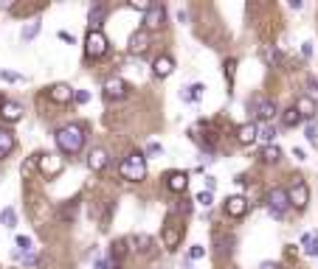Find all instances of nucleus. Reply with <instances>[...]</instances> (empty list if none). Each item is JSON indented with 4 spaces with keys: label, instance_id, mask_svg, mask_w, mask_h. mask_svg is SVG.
I'll return each mask as SVG.
<instances>
[{
    "label": "nucleus",
    "instance_id": "obj_1",
    "mask_svg": "<svg viewBox=\"0 0 318 269\" xmlns=\"http://www.w3.org/2000/svg\"><path fill=\"white\" fill-rule=\"evenodd\" d=\"M54 143H56V149H59L65 157H76L82 149H85V129H82L79 124L59 126L56 135H54Z\"/></svg>",
    "mask_w": 318,
    "mask_h": 269
},
{
    "label": "nucleus",
    "instance_id": "obj_2",
    "mask_svg": "<svg viewBox=\"0 0 318 269\" xmlns=\"http://www.w3.org/2000/svg\"><path fill=\"white\" fill-rule=\"evenodd\" d=\"M118 174H121V179H127V182H141V179L147 177V155L130 151L121 160V166H118Z\"/></svg>",
    "mask_w": 318,
    "mask_h": 269
},
{
    "label": "nucleus",
    "instance_id": "obj_3",
    "mask_svg": "<svg viewBox=\"0 0 318 269\" xmlns=\"http://www.w3.org/2000/svg\"><path fill=\"white\" fill-rule=\"evenodd\" d=\"M85 54H87V59H102V56L107 54V36L102 34V28H99V31H87Z\"/></svg>",
    "mask_w": 318,
    "mask_h": 269
},
{
    "label": "nucleus",
    "instance_id": "obj_4",
    "mask_svg": "<svg viewBox=\"0 0 318 269\" xmlns=\"http://www.w3.org/2000/svg\"><path fill=\"white\" fill-rule=\"evenodd\" d=\"M251 112L257 115L262 124H270V121L276 118V112H279V109H276V101H273V98L253 96V98H251Z\"/></svg>",
    "mask_w": 318,
    "mask_h": 269
},
{
    "label": "nucleus",
    "instance_id": "obj_5",
    "mask_svg": "<svg viewBox=\"0 0 318 269\" xmlns=\"http://www.w3.org/2000/svg\"><path fill=\"white\" fill-rule=\"evenodd\" d=\"M288 208H290L288 191H284V188H273V191L268 194V210H270V216H273V219H284Z\"/></svg>",
    "mask_w": 318,
    "mask_h": 269
},
{
    "label": "nucleus",
    "instance_id": "obj_6",
    "mask_svg": "<svg viewBox=\"0 0 318 269\" xmlns=\"http://www.w3.org/2000/svg\"><path fill=\"white\" fill-rule=\"evenodd\" d=\"M127 93H130V87H127L124 79L110 76L104 82V98H107V101H121V98H127Z\"/></svg>",
    "mask_w": 318,
    "mask_h": 269
},
{
    "label": "nucleus",
    "instance_id": "obj_7",
    "mask_svg": "<svg viewBox=\"0 0 318 269\" xmlns=\"http://www.w3.org/2000/svg\"><path fill=\"white\" fill-rule=\"evenodd\" d=\"M166 20V9L158 6V3H152V6L147 9V14H144V31H158L161 25H164Z\"/></svg>",
    "mask_w": 318,
    "mask_h": 269
},
{
    "label": "nucleus",
    "instance_id": "obj_8",
    "mask_svg": "<svg viewBox=\"0 0 318 269\" xmlns=\"http://www.w3.org/2000/svg\"><path fill=\"white\" fill-rule=\"evenodd\" d=\"M74 93L76 90L71 87V84H51L48 87V101H54V104H68L71 98H74Z\"/></svg>",
    "mask_w": 318,
    "mask_h": 269
},
{
    "label": "nucleus",
    "instance_id": "obj_9",
    "mask_svg": "<svg viewBox=\"0 0 318 269\" xmlns=\"http://www.w3.org/2000/svg\"><path fill=\"white\" fill-rule=\"evenodd\" d=\"M288 199H290V205H296V208H307V202H310V188L304 185V182H296L293 188L288 191Z\"/></svg>",
    "mask_w": 318,
    "mask_h": 269
},
{
    "label": "nucleus",
    "instance_id": "obj_10",
    "mask_svg": "<svg viewBox=\"0 0 318 269\" xmlns=\"http://www.w3.org/2000/svg\"><path fill=\"white\" fill-rule=\"evenodd\" d=\"M226 213L231 216V219H242L245 213H248V199L245 197H228L226 199Z\"/></svg>",
    "mask_w": 318,
    "mask_h": 269
},
{
    "label": "nucleus",
    "instance_id": "obj_11",
    "mask_svg": "<svg viewBox=\"0 0 318 269\" xmlns=\"http://www.w3.org/2000/svg\"><path fill=\"white\" fill-rule=\"evenodd\" d=\"M23 112H25V109L20 107L17 101H3V104H0V118L6 121V124H17V121H23Z\"/></svg>",
    "mask_w": 318,
    "mask_h": 269
},
{
    "label": "nucleus",
    "instance_id": "obj_12",
    "mask_svg": "<svg viewBox=\"0 0 318 269\" xmlns=\"http://www.w3.org/2000/svg\"><path fill=\"white\" fill-rule=\"evenodd\" d=\"M186 185H189V174H186V171H172V174H166V188H169L172 194H183Z\"/></svg>",
    "mask_w": 318,
    "mask_h": 269
},
{
    "label": "nucleus",
    "instance_id": "obj_13",
    "mask_svg": "<svg viewBox=\"0 0 318 269\" xmlns=\"http://www.w3.org/2000/svg\"><path fill=\"white\" fill-rule=\"evenodd\" d=\"M110 166V157H107V151L104 149H90V155H87V168L90 171H104V168Z\"/></svg>",
    "mask_w": 318,
    "mask_h": 269
},
{
    "label": "nucleus",
    "instance_id": "obj_14",
    "mask_svg": "<svg viewBox=\"0 0 318 269\" xmlns=\"http://www.w3.org/2000/svg\"><path fill=\"white\" fill-rule=\"evenodd\" d=\"M37 163L43 168V174H48V177H56L62 171V160L56 155H43V157H37Z\"/></svg>",
    "mask_w": 318,
    "mask_h": 269
},
{
    "label": "nucleus",
    "instance_id": "obj_15",
    "mask_svg": "<svg viewBox=\"0 0 318 269\" xmlns=\"http://www.w3.org/2000/svg\"><path fill=\"white\" fill-rule=\"evenodd\" d=\"M149 48V31H135L133 36H130V54H144V51Z\"/></svg>",
    "mask_w": 318,
    "mask_h": 269
},
{
    "label": "nucleus",
    "instance_id": "obj_16",
    "mask_svg": "<svg viewBox=\"0 0 318 269\" xmlns=\"http://www.w3.org/2000/svg\"><path fill=\"white\" fill-rule=\"evenodd\" d=\"M172 70H175V62H172V56H158V59L152 62V73L158 79H166V76H172Z\"/></svg>",
    "mask_w": 318,
    "mask_h": 269
},
{
    "label": "nucleus",
    "instance_id": "obj_17",
    "mask_svg": "<svg viewBox=\"0 0 318 269\" xmlns=\"http://www.w3.org/2000/svg\"><path fill=\"white\" fill-rule=\"evenodd\" d=\"M293 107L299 109V115H301V118H312V115L318 112V104L312 101L310 96H299V98H296V104H293Z\"/></svg>",
    "mask_w": 318,
    "mask_h": 269
},
{
    "label": "nucleus",
    "instance_id": "obj_18",
    "mask_svg": "<svg viewBox=\"0 0 318 269\" xmlns=\"http://www.w3.org/2000/svg\"><path fill=\"white\" fill-rule=\"evenodd\" d=\"M257 138H259V126L257 124H242L237 129V140H239V143H253Z\"/></svg>",
    "mask_w": 318,
    "mask_h": 269
},
{
    "label": "nucleus",
    "instance_id": "obj_19",
    "mask_svg": "<svg viewBox=\"0 0 318 269\" xmlns=\"http://www.w3.org/2000/svg\"><path fill=\"white\" fill-rule=\"evenodd\" d=\"M12 151H14V135L0 126V160H6Z\"/></svg>",
    "mask_w": 318,
    "mask_h": 269
},
{
    "label": "nucleus",
    "instance_id": "obj_20",
    "mask_svg": "<svg viewBox=\"0 0 318 269\" xmlns=\"http://www.w3.org/2000/svg\"><path fill=\"white\" fill-rule=\"evenodd\" d=\"M203 90H206L203 84H189L186 90H180V98H183L186 104H192V101H200V98H203Z\"/></svg>",
    "mask_w": 318,
    "mask_h": 269
},
{
    "label": "nucleus",
    "instance_id": "obj_21",
    "mask_svg": "<svg viewBox=\"0 0 318 269\" xmlns=\"http://www.w3.org/2000/svg\"><path fill=\"white\" fill-rule=\"evenodd\" d=\"M301 121H304V118H301V115H299V109H296V107H288V109H284V112H281V126H288V129H293V126H299Z\"/></svg>",
    "mask_w": 318,
    "mask_h": 269
},
{
    "label": "nucleus",
    "instance_id": "obj_22",
    "mask_svg": "<svg viewBox=\"0 0 318 269\" xmlns=\"http://www.w3.org/2000/svg\"><path fill=\"white\" fill-rule=\"evenodd\" d=\"M178 241H180V230L172 227V224H166V227H164V244H166V250H175Z\"/></svg>",
    "mask_w": 318,
    "mask_h": 269
},
{
    "label": "nucleus",
    "instance_id": "obj_23",
    "mask_svg": "<svg viewBox=\"0 0 318 269\" xmlns=\"http://www.w3.org/2000/svg\"><path fill=\"white\" fill-rule=\"evenodd\" d=\"M87 20H90V31H99V25H102V20H104V6H102V3L90 6V12H87Z\"/></svg>",
    "mask_w": 318,
    "mask_h": 269
},
{
    "label": "nucleus",
    "instance_id": "obj_24",
    "mask_svg": "<svg viewBox=\"0 0 318 269\" xmlns=\"http://www.w3.org/2000/svg\"><path fill=\"white\" fill-rule=\"evenodd\" d=\"M31 250H34V241H31V236H17V252H14V258L28 255Z\"/></svg>",
    "mask_w": 318,
    "mask_h": 269
},
{
    "label": "nucleus",
    "instance_id": "obj_25",
    "mask_svg": "<svg viewBox=\"0 0 318 269\" xmlns=\"http://www.w3.org/2000/svg\"><path fill=\"white\" fill-rule=\"evenodd\" d=\"M0 224H3V227H17V213H14V208H3L0 210Z\"/></svg>",
    "mask_w": 318,
    "mask_h": 269
},
{
    "label": "nucleus",
    "instance_id": "obj_26",
    "mask_svg": "<svg viewBox=\"0 0 318 269\" xmlns=\"http://www.w3.org/2000/svg\"><path fill=\"white\" fill-rule=\"evenodd\" d=\"M262 160H265V163H279V160H281V149H279L276 143H268V146L262 149Z\"/></svg>",
    "mask_w": 318,
    "mask_h": 269
},
{
    "label": "nucleus",
    "instance_id": "obj_27",
    "mask_svg": "<svg viewBox=\"0 0 318 269\" xmlns=\"http://www.w3.org/2000/svg\"><path fill=\"white\" fill-rule=\"evenodd\" d=\"M301 244H304L307 255H318V233H307L304 239H301Z\"/></svg>",
    "mask_w": 318,
    "mask_h": 269
},
{
    "label": "nucleus",
    "instance_id": "obj_28",
    "mask_svg": "<svg viewBox=\"0 0 318 269\" xmlns=\"http://www.w3.org/2000/svg\"><path fill=\"white\" fill-rule=\"evenodd\" d=\"M273 138H276V126H273V124H262V126H259V138H257V140L273 143Z\"/></svg>",
    "mask_w": 318,
    "mask_h": 269
},
{
    "label": "nucleus",
    "instance_id": "obj_29",
    "mask_svg": "<svg viewBox=\"0 0 318 269\" xmlns=\"http://www.w3.org/2000/svg\"><path fill=\"white\" fill-rule=\"evenodd\" d=\"M76 208H79V202H76V199H74V202H68V205H62V210H59V219H71V221H74V216H76Z\"/></svg>",
    "mask_w": 318,
    "mask_h": 269
},
{
    "label": "nucleus",
    "instance_id": "obj_30",
    "mask_svg": "<svg viewBox=\"0 0 318 269\" xmlns=\"http://www.w3.org/2000/svg\"><path fill=\"white\" fill-rule=\"evenodd\" d=\"M195 202L203 205V208H211V202H214V194H211V191H200V194L195 197Z\"/></svg>",
    "mask_w": 318,
    "mask_h": 269
},
{
    "label": "nucleus",
    "instance_id": "obj_31",
    "mask_svg": "<svg viewBox=\"0 0 318 269\" xmlns=\"http://www.w3.org/2000/svg\"><path fill=\"white\" fill-rule=\"evenodd\" d=\"M37 34H40V23L34 20V23H28V25H25V28H23V34H20V36H23V40H34Z\"/></svg>",
    "mask_w": 318,
    "mask_h": 269
},
{
    "label": "nucleus",
    "instance_id": "obj_32",
    "mask_svg": "<svg viewBox=\"0 0 318 269\" xmlns=\"http://www.w3.org/2000/svg\"><path fill=\"white\" fill-rule=\"evenodd\" d=\"M135 244H138L135 250H141V252H149V250H152V247H149V244H152V239H149V236H135Z\"/></svg>",
    "mask_w": 318,
    "mask_h": 269
},
{
    "label": "nucleus",
    "instance_id": "obj_33",
    "mask_svg": "<svg viewBox=\"0 0 318 269\" xmlns=\"http://www.w3.org/2000/svg\"><path fill=\"white\" fill-rule=\"evenodd\" d=\"M164 155V146L158 143V140H152V143H147V157H161Z\"/></svg>",
    "mask_w": 318,
    "mask_h": 269
},
{
    "label": "nucleus",
    "instance_id": "obj_34",
    "mask_svg": "<svg viewBox=\"0 0 318 269\" xmlns=\"http://www.w3.org/2000/svg\"><path fill=\"white\" fill-rule=\"evenodd\" d=\"M203 255H206V247H203V244H195L189 250V261H200Z\"/></svg>",
    "mask_w": 318,
    "mask_h": 269
},
{
    "label": "nucleus",
    "instance_id": "obj_35",
    "mask_svg": "<svg viewBox=\"0 0 318 269\" xmlns=\"http://www.w3.org/2000/svg\"><path fill=\"white\" fill-rule=\"evenodd\" d=\"M20 261H23L25 266H37V263H40V255H34V252H28V255H23V258H20Z\"/></svg>",
    "mask_w": 318,
    "mask_h": 269
},
{
    "label": "nucleus",
    "instance_id": "obj_36",
    "mask_svg": "<svg viewBox=\"0 0 318 269\" xmlns=\"http://www.w3.org/2000/svg\"><path fill=\"white\" fill-rule=\"evenodd\" d=\"M307 140H310L312 146H318V129H315V126H312V124L307 126Z\"/></svg>",
    "mask_w": 318,
    "mask_h": 269
},
{
    "label": "nucleus",
    "instance_id": "obj_37",
    "mask_svg": "<svg viewBox=\"0 0 318 269\" xmlns=\"http://www.w3.org/2000/svg\"><path fill=\"white\" fill-rule=\"evenodd\" d=\"M234 67H237V62L228 59V62H226V79H228V82H234Z\"/></svg>",
    "mask_w": 318,
    "mask_h": 269
},
{
    "label": "nucleus",
    "instance_id": "obj_38",
    "mask_svg": "<svg viewBox=\"0 0 318 269\" xmlns=\"http://www.w3.org/2000/svg\"><path fill=\"white\" fill-rule=\"evenodd\" d=\"M0 79H3V82H20V76L12 70H0Z\"/></svg>",
    "mask_w": 318,
    "mask_h": 269
},
{
    "label": "nucleus",
    "instance_id": "obj_39",
    "mask_svg": "<svg viewBox=\"0 0 318 269\" xmlns=\"http://www.w3.org/2000/svg\"><path fill=\"white\" fill-rule=\"evenodd\" d=\"M87 98H90V96H87L85 90H76V93H74V101H76V104H85Z\"/></svg>",
    "mask_w": 318,
    "mask_h": 269
},
{
    "label": "nucleus",
    "instance_id": "obj_40",
    "mask_svg": "<svg viewBox=\"0 0 318 269\" xmlns=\"http://www.w3.org/2000/svg\"><path fill=\"white\" fill-rule=\"evenodd\" d=\"M152 6V3H138V0H133V3H130V9H141V12L147 14V9Z\"/></svg>",
    "mask_w": 318,
    "mask_h": 269
},
{
    "label": "nucleus",
    "instance_id": "obj_41",
    "mask_svg": "<svg viewBox=\"0 0 318 269\" xmlns=\"http://www.w3.org/2000/svg\"><path fill=\"white\" fill-rule=\"evenodd\" d=\"M301 54H304V56L312 54V42H304V45H301Z\"/></svg>",
    "mask_w": 318,
    "mask_h": 269
},
{
    "label": "nucleus",
    "instance_id": "obj_42",
    "mask_svg": "<svg viewBox=\"0 0 318 269\" xmlns=\"http://www.w3.org/2000/svg\"><path fill=\"white\" fill-rule=\"evenodd\" d=\"M107 266H110V263L104 261V258H99V261H96V263H93V269H107Z\"/></svg>",
    "mask_w": 318,
    "mask_h": 269
},
{
    "label": "nucleus",
    "instance_id": "obj_43",
    "mask_svg": "<svg viewBox=\"0 0 318 269\" xmlns=\"http://www.w3.org/2000/svg\"><path fill=\"white\" fill-rule=\"evenodd\" d=\"M293 157H296V160H307L304 149H293Z\"/></svg>",
    "mask_w": 318,
    "mask_h": 269
},
{
    "label": "nucleus",
    "instance_id": "obj_44",
    "mask_svg": "<svg viewBox=\"0 0 318 269\" xmlns=\"http://www.w3.org/2000/svg\"><path fill=\"white\" fill-rule=\"evenodd\" d=\"M206 191H214V177H206Z\"/></svg>",
    "mask_w": 318,
    "mask_h": 269
},
{
    "label": "nucleus",
    "instance_id": "obj_45",
    "mask_svg": "<svg viewBox=\"0 0 318 269\" xmlns=\"http://www.w3.org/2000/svg\"><path fill=\"white\" fill-rule=\"evenodd\" d=\"M59 40H65V42H74V36L68 34V31H59Z\"/></svg>",
    "mask_w": 318,
    "mask_h": 269
},
{
    "label": "nucleus",
    "instance_id": "obj_46",
    "mask_svg": "<svg viewBox=\"0 0 318 269\" xmlns=\"http://www.w3.org/2000/svg\"><path fill=\"white\" fill-rule=\"evenodd\" d=\"M178 20H180V23H186V20H189V12H183V9H180V12H178Z\"/></svg>",
    "mask_w": 318,
    "mask_h": 269
},
{
    "label": "nucleus",
    "instance_id": "obj_47",
    "mask_svg": "<svg viewBox=\"0 0 318 269\" xmlns=\"http://www.w3.org/2000/svg\"><path fill=\"white\" fill-rule=\"evenodd\" d=\"M161 269H164V266H161Z\"/></svg>",
    "mask_w": 318,
    "mask_h": 269
}]
</instances>
